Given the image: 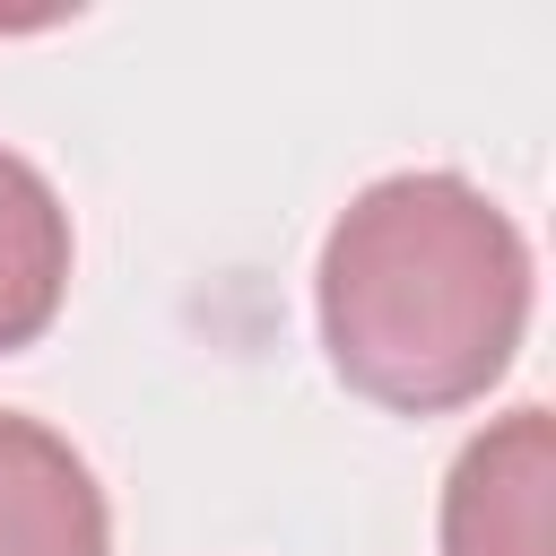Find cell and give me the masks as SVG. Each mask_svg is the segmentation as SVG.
Wrapping results in <instances>:
<instances>
[{"label": "cell", "mask_w": 556, "mask_h": 556, "mask_svg": "<svg viewBox=\"0 0 556 556\" xmlns=\"http://www.w3.org/2000/svg\"><path fill=\"white\" fill-rule=\"evenodd\" d=\"M313 295L348 391L443 417L513 365L530 330V243L460 174H382L339 208Z\"/></svg>", "instance_id": "cell-1"}, {"label": "cell", "mask_w": 556, "mask_h": 556, "mask_svg": "<svg viewBox=\"0 0 556 556\" xmlns=\"http://www.w3.org/2000/svg\"><path fill=\"white\" fill-rule=\"evenodd\" d=\"M443 556H556V426L513 408L443 478Z\"/></svg>", "instance_id": "cell-2"}, {"label": "cell", "mask_w": 556, "mask_h": 556, "mask_svg": "<svg viewBox=\"0 0 556 556\" xmlns=\"http://www.w3.org/2000/svg\"><path fill=\"white\" fill-rule=\"evenodd\" d=\"M0 556H113L96 469L17 408H0Z\"/></svg>", "instance_id": "cell-3"}, {"label": "cell", "mask_w": 556, "mask_h": 556, "mask_svg": "<svg viewBox=\"0 0 556 556\" xmlns=\"http://www.w3.org/2000/svg\"><path fill=\"white\" fill-rule=\"evenodd\" d=\"M61 287H70V208L17 148H0V356L52 330Z\"/></svg>", "instance_id": "cell-4"}]
</instances>
